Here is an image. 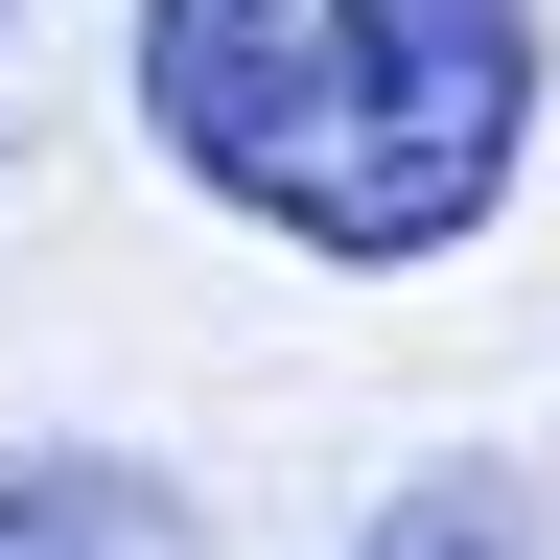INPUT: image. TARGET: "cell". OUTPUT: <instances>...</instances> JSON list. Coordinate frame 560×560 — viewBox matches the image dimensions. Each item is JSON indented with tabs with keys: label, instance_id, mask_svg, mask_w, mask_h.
Masks as SVG:
<instances>
[{
	"label": "cell",
	"instance_id": "obj_1",
	"mask_svg": "<svg viewBox=\"0 0 560 560\" xmlns=\"http://www.w3.org/2000/svg\"><path fill=\"white\" fill-rule=\"evenodd\" d=\"M140 140L280 257L420 280L537 164V0H140Z\"/></svg>",
	"mask_w": 560,
	"mask_h": 560
},
{
	"label": "cell",
	"instance_id": "obj_2",
	"mask_svg": "<svg viewBox=\"0 0 560 560\" xmlns=\"http://www.w3.org/2000/svg\"><path fill=\"white\" fill-rule=\"evenodd\" d=\"M0 560H210V514L117 444H24L0 467Z\"/></svg>",
	"mask_w": 560,
	"mask_h": 560
},
{
	"label": "cell",
	"instance_id": "obj_3",
	"mask_svg": "<svg viewBox=\"0 0 560 560\" xmlns=\"http://www.w3.org/2000/svg\"><path fill=\"white\" fill-rule=\"evenodd\" d=\"M350 560H537V490L514 467H397L374 514H350Z\"/></svg>",
	"mask_w": 560,
	"mask_h": 560
}]
</instances>
